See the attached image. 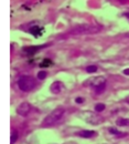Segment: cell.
<instances>
[{"label": "cell", "mask_w": 129, "mask_h": 144, "mask_svg": "<svg viewBox=\"0 0 129 144\" xmlns=\"http://www.w3.org/2000/svg\"><path fill=\"white\" fill-rule=\"evenodd\" d=\"M46 44H44V46H32V47H26L23 49V51H24L26 54H34V53H36L39 51L40 49H42V48H44Z\"/></svg>", "instance_id": "8"}, {"label": "cell", "mask_w": 129, "mask_h": 144, "mask_svg": "<svg viewBox=\"0 0 129 144\" xmlns=\"http://www.w3.org/2000/svg\"><path fill=\"white\" fill-rule=\"evenodd\" d=\"M62 89H63V84H62V82H60V81L53 82L50 87V90L53 94H58V93L62 91Z\"/></svg>", "instance_id": "7"}, {"label": "cell", "mask_w": 129, "mask_h": 144, "mask_svg": "<svg viewBox=\"0 0 129 144\" xmlns=\"http://www.w3.org/2000/svg\"><path fill=\"white\" fill-rule=\"evenodd\" d=\"M124 74H126V76H129V69H125V70H124Z\"/></svg>", "instance_id": "21"}, {"label": "cell", "mask_w": 129, "mask_h": 144, "mask_svg": "<svg viewBox=\"0 0 129 144\" xmlns=\"http://www.w3.org/2000/svg\"><path fill=\"white\" fill-rule=\"evenodd\" d=\"M109 133L116 135V136H126V135H127V133H122V132L117 131L116 129H114V127H112V129H109Z\"/></svg>", "instance_id": "13"}, {"label": "cell", "mask_w": 129, "mask_h": 144, "mask_svg": "<svg viewBox=\"0 0 129 144\" xmlns=\"http://www.w3.org/2000/svg\"><path fill=\"white\" fill-rule=\"evenodd\" d=\"M45 78H46V72H45V71H40L39 73H38V79L44 80Z\"/></svg>", "instance_id": "18"}, {"label": "cell", "mask_w": 129, "mask_h": 144, "mask_svg": "<svg viewBox=\"0 0 129 144\" xmlns=\"http://www.w3.org/2000/svg\"><path fill=\"white\" fill-rule=\"evenodd\" d=\"M94 89H95V93H96V94H100V93L104 92V90H105V83L98 85V87L94 88Z\"/></svg>", "instance_id": "14"}, {"label": "cell", "mask_w": 129, "mask_h": 144, "mask_svg": "<svg viewBox=\"0 0 129 144\" xmlns=\"http://www.w3.org/2000/svg\"><path fill=\"white\" fill-rule=\"evenodd\" d=\"M96 71H97V66L96 65H88L86 68V72H88V73H94Z\"/></svg>", "instance_id": "16"}, {"label": "cell", "mask_w": 129, "mask_h": 144, "mask_svg": "<svg viewBox=\"0 0 129 144\" xmlns=\"http://www.w3.org/2000/svg\"><path fill=\"white\" fill-rule=\"evenodd\" d=\"M18 87L21 91L23 92H30L34 87H36V80L33 77L30 76H23L18 80Z\"/></svg>", "instance_id": "3"}, {"label": "cell", "mask_w": 129, "mask_h": 144, "mask_svg": "<svg viewBox=\"0 0 129 144\" xmlns=\"http://www.w3.org/2000/svg\"><path fill=\"white\" fill-rule=\"evenodd\" d=\"M125 17H126V18H128V19H129V12H128V13H125Z\"/></svg>", "instance_id": "22"}, {"label": "cell", "mask_w": 129, "mask_h": 144, "mask_svg": "<svg viewBox=\"0 0 129 144\" xmlns=\"http://www.w3.org/2000/svg\"><path fill=\"white\" fill-rule=\"evenodd\" d=\"M118 1H119V2H120V4L125 5V4H127V2L129 1V0H118Z\"/></svg>", "instance_id": "20"}, {"label": "cell", "mask_w": 129, "mask_h": 144, "mask_svg": "<svg viewBox=\"0 0 129 144\" xmlns=\"http://www.w3.org/2000/svg\"><path fill=\"white\" fill-rule=\"evenodd\" d=\"M51 64H52V61L50 59H44L42 61V63H40V65H41L42 68H44V66H50Z\"/></svg>", "instance_id": "17"}, {"label": "cell", "mask_w": 129, "mask_h": 144, "mask_svg": "<svg viewBox=\"0 0 129 144\" xmlns=\"http://www.w3.org/2000/svg\"><path fill=\"white\" fill-rule=\"evenodd\" d=\"M102 30L100 27L94 26V25H83L73 28L71 31H68V34H92V33H97Z\"/></svg>", "instance_id": "2"}, {"label": "cell", "mask_w": 129, "mask_h": 144, "mask_svg": "<svg viewBox=\"0 0 129 144\" xmlns=\"http://www.w3.org/2000/svg\"><path fill=\"white\" fill-rule=\"evenodd\" d=\"M116 124L118 126H129V119H118Z\"/></svg>", "instance_id": "11"}, {"label": "cell", "mask_w": 129, "mask_h": 144, "mask_svg": "<svg viewBox=\"0 0 129 144\" xmlns=\"http://www.w3.org/2000/svg\"><path fill=\"white\" fill-rule=\"evenodd\" d=\"M128 37H129V34H128Z\"/></svg>", "instance_id": "23"}, {"label": "cell", "mask_w": 129, "mask_h": 144, "mask_svg": "<svg viewBox=\"0 0 129 144\" xmlns=\"http://www.w3.org/2000/svg\"><path fill=\"white\" fill-rule=\"evenodd\" d=\"M90 116H86V121L90 122V123L92 124H99L102 123V122H104V118L100 115H98V114H93V113H90Z\"/></svg>", "instance_id": "6"}, {"label": "cell", "mask_w": 129, "mask_h": 144, "mask_svg": "<svg viewBox=\"0 0 129 144\" xmlns=\"http://www.w3.org/2000/svg\"><path fill=\"white\" fill-rule=\"evenodd\" d=\"M105 78L103 77H95V78H90V79H87L86 81L84 82V85L85 87H93V88H96L100 84H104L105 83Z\"/></svg>", "instance_id": "4"}, {"label": "cell", "mask_w": 129, "mask_h": 144, "mask_svg": "<svg viewBox=\"0 0 129 144\" xmlns=\"http://www.w3.org/2000/svg\"><path fill=\"white\" fill-rule=\"evenodd\" d=\"M18 131H16V130H13V131L11 132V136H10V144H14L16 142H17L18 140Z\"/></svg>", "instance_id": "12"}, {"label": "cell", "mask_w": 129, "mask_h": 144, "mask_svg": "<svg viewBox=\"0 0 129 144\" xmlns=\"http://www.w3.org/2000/svg\"><path fill=\"white\" fill-rule=\"evenodd\" d=\"M77 135L80 137H85V138H90V137H93L96 135V132L94 131H80L77 133Z\"/></svg>", "instance_id": "9"}, {"label": "cell", "mask_w": 129, "mask_h": 144, "mask_svg": "<svg viewBox=\"0 0 129 144\" xmlns=\"http://www.w3.org/2000/svg\"><path fill=\"white\" fill-rule=\"evenodd\" d=\"M75 101H76L77 103H83V102H84V99H83V98H80V97H78V98H76V99H75Z\"/></svg>", "instance_id": "19"}, {"label": "cell", "mask_w": 129, "mask_h": 144, "mask_svg": "<svg viewBox=\"0 0 129 144\" xmlns=\"http://www.w3.org/2000/svg\"><path fill=\"white\" fill-rule=\"evenodd\" d=\"M105 110V104L103 103H98V104L95 105V111L96 112H103Z\"/></svg>", "instance_id": "15"}, {"label": "cell", "mask_w": 129, "mask_h": 144, "mask_svg": "<svg viewBox=\"0 0 129 144\" xmlns=\"http://www.w3.org/2000/svg\"><path fill=\"white\" fill-rule=\"evenodd\" d=\"M31 109H32V106L30 105V103L22 102L21 104H19V106L17 108V113L21 116H26L31 112Z\"/></svg>", "instance_id": "5"}, {"label": "cell", "mask_w": 129, "mask_h": 144, "mask_svg": "<svg viewBox=\"0 0 129 144\" xmlns=\"http://www.w3.org/2000/svg\"><path fill=\"white\" fill-rule=\"evenodd\" d=\"M65 110L63 108H56L55 110H53L46 118L44 119V121L42 122V126L46 127V126H51V125L58 123L60 120L63 118Z\"/></svg>", "instance_id": "1"}, {"label": "cell", "mask_w": 129, "mask_h": 144, "mask_svg": "<svg viewBox=\"0 0 129 144\" xmlns=\"http://www.w3.org/2000/svg\"><path fill=\"white\" fill-rule=\"evenodd\" d=\"M41 32H42V28H41V27L34 26V27H32V28L30 29V33H32L34 37H36V38L41 34Z\"/></svg>", "instance_id": "10"}]
</instances>
